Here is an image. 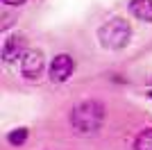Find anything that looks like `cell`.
Here are the masks:
<instances>
[{"label":"cell","instance_id":"4","mask_svg":"<svg viewBox=\"0 0 152 150\" xmlns=\"http://www.w3.org/2000/svg\"><path fill=\"white\" fill-rule=\"evenodd\" d=\"M73 71H75L73 57L66 55V52H61V55H57L52 59V64H50V82L61 84V82H66L70 75H73Z\"/></svg>","mask_w":152,"mask_h":150},{"label":"cell","instance_id":"2","mask_svg":"<svg viewBox=\"0 0 152 150\" xmlns=\"http://www.w3.org/2000/svg\"><path fill=\"white\" fill-rule=\"evenodd\" d=\"M98 39L100 43L109 50H121L129 43L132 39V27L125 18H111L109 23H104L98 30Z\"/></svg>","mask_w":152,"mask_h":150},{"label":"cell","instance_id":"9","mask_svg":"<svg viewBox=\"0 0 152 150\" xmlns=\"http://www.w3.org/2000/svg\"><path fill=\"white\" fill-rule=\"evenodd\" d=\"M5 5H9V7H20V5H25L27 0H2Z\"/></svg>","mask_w":152,"mask_h":150},{"label":"cell","instance_id":"10","mask_svg":"<svg viewBox=\"0 0 152 150\" xmlns=\"http://www.w3.org/2000/svg\"><path fill=\"white\" fill-rule=\"evenodd\" d=\"M148 96H150V98H152V91H150V93H148Z\"/></svg>","mask_w":152,"mask_h":150},{"label":"cell","instance_id":"6","mask_svg":"<svg viewBox=\"0 0 152 150\" xmlns=\"http://www.w3.org/2000/svg\"><path fill=\"white\" fill-rule=\"evenodd\" d=\"M129 12L139 21L152 23V0H132L129 2Z\"/></svg>","mask_w":152,"mask_h":150},{"label":"cell","instance_id":"7","mask_svg":"<svg viewBox=\"0 0 152 150\" xmlns=\"http://www.w3.org/2000/svg\"><path fill=\"white\" fill-rule=\"evenodd\" d=\"M134 150H152V127L139 132V137L134 139Z\"/></svg>","mask_w":152,"mask_h":150},{"label":"cell","instance_id":"5","mask_svg":"<svg viewBox=\"0 0 152 150\" xmlns=\"http://www.w3.org/2000/svg\"><path fill=\"white\" fill-rule=\"evenodd\" d=\"M25 55V39L23 37H9L2 43V59L5 62H14V59H18V57Z\"/></svg>","mask_w":152,"mask_h":150},{"label":"cell","instance_id":"3","mask_svg":"<svg viewBox=\"0 0 152 150\" xmlns=\"http://www.w3.org/2000/svg\"><path fill=\"white\" fill-rule=\"evenodd\" d=\"M43 52L39 50H25V55L20 57V73L25 80H39L43 73Z\"/></svg>","mask_w":152,"mask_h":150},{"label":"cell","instance_id":"1","mask_svg":"<svg viewBox=\"0 0 152 150\" xmlns=\"http://www.w3.org/2000/svg\"><path fill=\"white\" fill-rule=\"evenodd\" d=\"M104 121V105L98 100H84L70 109V127L77 134H93Z\"/></svg>","mask_w":152,"mask_h":150},{"label":"cell","instance_id":"8","mask_svg":"<svg viewBox=\"0 0 152 150\" xmlns=\"http://www.w3.org/2000/svg\"><path fill=\"white\" fill-rule=\"evenodd\" d=\"M7 141L12 146H23L27 141V130L25 127H18V130H12L9 134H7Z\"/></svg>","mask_w":152,"mask_h":150}]
</instances>
